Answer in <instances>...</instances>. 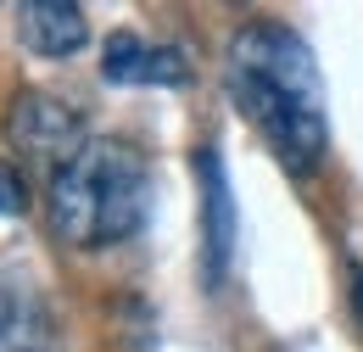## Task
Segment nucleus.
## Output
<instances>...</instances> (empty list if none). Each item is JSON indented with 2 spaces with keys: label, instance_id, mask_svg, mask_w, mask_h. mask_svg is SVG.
<instances>
[{
  "label": "nucleus",
  "instance_id": "obj_1",
  "mask_svg": "<svg viewBox=\"0 0 363 352\" xmlns=\"http://www.w3.org/2000/svg\"><path fill=\"white\" fill-rule=\"evenodd\" d=\"M224 89L285 174H318V163L330 157V101L313 50L291 23H240L224 45Z\"/></svg>",
  "mask_w": 363,
  "mask_h": 352
},
{
  "label": "nucleus",
  "instance_id": "obj_2",
  "mask_svg": "<svg viewBox=\"0 0 363 352\" xmlns=\"http://www.w3.org/2000/svg\"><path fill=\"white\" fill-rule=\"evenodd\" d=\"M45 219L50 235L73 252H106L135 241L151 219V163L129 140H101L56 168L45 185Z\"/></svg>",
  "mask_w": 363,
  "mask_h": 352
},
{
  "label": "nucleus",
  "instance_id": "obj_3",
  "mask_svg": "<svg viewBox=\"0 0 363 352\" xmlns=\"http://www.w3.org/2000/svg\"><path fill=\"white\" fill-rule=\"evenodd\" d=\"M6 140H11V151H23L28 163H45L56 174L90 145V129L73 101H62L50 89H17L6 106Z\"/></svg>",
  "mask_w": 363,
  "mask_h": 352
},
{
  "label": "nucleus",
  "instance_id": "obj_4",
  "mask_svg": "<svg viewBox=\"0 0 363 352\" xmlns=\"http://www.w3.org/2000/svg\"><path fill=\"white\" fill-rule=\"evenodd\" d=\"M190 168H196V196H201V285L224 291L229 268H235V246H240V213H235L224 151L218 145H196Z\"/></svg>",
  "mask_w": 363,
  "mask_h": 352
},
{
  "label": "nucleus",
  "instance_id": "obj_5",
  "mask_svg": "<svg viewBox=\"0 0 363 352\" xmlns=\"http://www.w3.org/2000/svg\"><path fill=\"white\" fill-rule=\"evenodd\" d=\"M101 79L106 84H168L174 89L190 79V62H184L179 45H151L135 28H118L101 45Z\"/></svg>",
  "mask_w": 363,
  "mask_h": 352
},
{
  "label": "nucleus",
  "instance_id": "obj_6",
  "mask_svg": "<svg viewBox=\"0 0 363 352\" xmlns=\"http://www.w3.org/2000/svg\"><path fill=\"white\" fill-rule=\"evenodd\" d=\"M11 17H17V40L34 56H50V62L84 50V40H90V17L73 0H23Z\"/></svg>",
  "mask_w": 363,
  "mask_h": 352
},
{
  "label": "nucleus",
  "instance_id": "obj_7",
  "mask_svg": "<svg viewBox=\"0 0 363 352\" xmlns=\"http://www.w3.org/2000/svg\"><path fill=\"white\" fill-rule=\"evenodd\" d=\"M0 352H67L56 313L23 285H0Z\"/></svg>",
  "mask_w": 363,
  "mask_h": 352
},
{
  "label": "nucleus",
  "instance_id": "obj_8",
  "mask_svg": "<svg viewBox=\"0 0 363 352\" xmlns=\"http://www.w3.org/2000/svg\"><path fill=\"white\" fill-rule=\"evenodd\" d=\"M23 207H28V185L11 163H0V219H17Z\"/></svg>",
  "mask_w": 363,
  "mask_h": 352
},
{
  "label": "nucleus",
  "instance_id": "obj_9",
  "mask_svg": "<svg viewBox=\"0 0 363 352\" xmlns=\"http://www.w3.org/2000/svg\"><path fill=\"white\" fill-rule=\"evenodd\" d=\"M352 308H358V319H363V268H352Z\"/></svg>",
  "mask_w": 363,
  "mask_h": 352
}]
</instances>
